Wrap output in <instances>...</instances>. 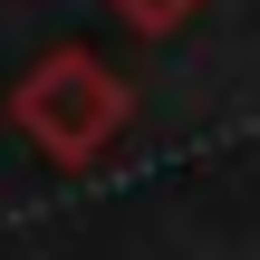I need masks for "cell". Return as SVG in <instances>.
<instances>
[{"label":"cell","instance_id":"1","mask_svg":"<svg viewBox=\"0 0 260 260\" xmlns=\"http://www.w3.org/2000/svg\"><path fill=\"white\" fill-rule=\"evenodd\" d=\"M125 77L116 68H96L87 48H58V58H39L29 77H19V96H10V116H19V135L48 154V164H87V154H106L116 145V125H125Z\"/></svg>","mask_w":260,"mask_h":260},{"label":"cell","instance_id":"2","mask_svg":"<svg viewBox=\"0 0 260 260\" xmlns=\"http://www.w3.org/2000/svg\"><path fill=\"white\" fill-rule=\"evenodd\" d=\"M116 10H125L135 29H183V19H193V0H116Z\"/></svg>","mask_w":260,"mask_h":260}]
</instances>
